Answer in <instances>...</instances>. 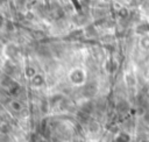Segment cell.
Wrapping results in <instances>:
<instances>
[{"mask_svg":"<svg viewBox=\"0 0 149 142\" xmlns=\"http://www.w3.org/2000/svg\"><path fill=\"white\" fill-rule=\"evenodd\" d=\"M1 23H2V20H1V17H0V26H1Z\"/></svg>","mask_w":149,"mask_h":142,"instance_id":"6da1fadb","label":"cell"}]
</instances>
